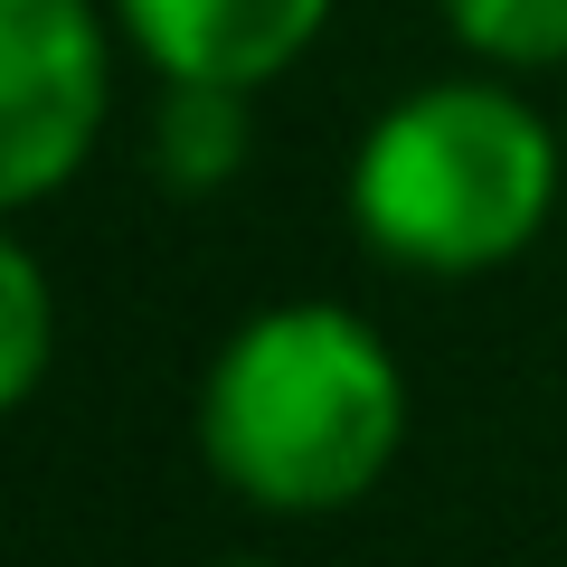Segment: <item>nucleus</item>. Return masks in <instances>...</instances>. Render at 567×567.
I'll return each instance as SVG.
<instances>
[{
  "label": "nucleus",
  "mask_w": 567,
  "mask_h": 567,
  "mask_svg": "<svg viewBox=\"0 0 567 567\" xmlns=\"http://www.w3.org/2000/svg\"><path fill=\"white\" fill-rule=\"evenodd\" d=\"M567 123L492 76L398 95L350 152V227L406 275H492L558 208Z\"/></svg>",
  "instance_id": "nucleus-2"
},
{
  "label": "nucleus",
  "mask_w": 567,
  "mask_h": 567,
  "mask_svg": "<svg viewBox=\"0 0 567 567\" xmlns=\"http://www.w3.org/2000/svg\"><path fill=\"white\" fill-rule=\"evenodd\" d=\"M227 567H256V558H227Z\"/></svg>",
  "instance_id": "nucleus-8"
},
{
  "label": "nucleus",
  "mask_w": 567,
  "mask_h": 567,
  "mask_svg": "<svg viewBox=\"0 0 567 567\" xmlns=\"http://www.w3.org/2000/svg\"><path fill=\"white\" fill-rule=\"evenodd\" d=\"M445 29L473 48L483 66H567V0H435Z\"/></svg>",
  "instance_id": "nucleus-6"
},
{
  "label": "nucleus",
  "mask_w": 567,
  "mask_h": 567,
  "mask_svg": "<svg viewBox=\"0 0 567 567\" xmlns=\"http://www.w3.org/2000/svg\"><path fill=\"white\" fill-rule=\"evenodd\" d=\"M246 85H162V114H152V171H162L181 199L237 181L246 171Z\"/></svg>",
  "instance_id": "nucleus-5"
},
{
  "label": "nucleus",
  "mask_w": 567,
  "mask_h": 567,
  "mask_svg": "<svg viewBox=\"0 0 567 567\" xmlns=\"http://www.w3.org/2000/svg\"><path fill=\"white\" fill-rule=\"evenodd\" d=\"M162 85H275L331 29V0H104Z\"/></svg>",
  "instance_id": "nucleus-4"
},
{
  "label": "nucleus",
  "mask_w": 567,
  "mask_h": 567,
  "mask_svg": "<svg viewBox=\"0 0 567 567\" xmlns=\"http://www.w3.org/2000/svg\"><path fill=\"white\" fill-rule=\"evenodd\" d=\"M48 379V265L29 237L0 246V398L29 406Z\"/></svg>",
  "instance_id": "nucleus-7"
},
{
  "label": "nucleus",
  "mask_w": 567,
  "mask_h": 567,
  "mask_svg": "<svg viewBox=\"0 0 567 567\" xmlns=\"http://www.w3.org/2000/svg\"><path fill=\"white\" fill-rule=\"evenodd\" d=\"M406 379L350 303H275L208 360L199 454L256 511H341L398 464Z\"/></svg>",
  "instance_id": "nucleus-1"
},
{
  "label": "nucleus",
  "mask_w": 567,
  "mask_h": 567,
  "mask_svg": "<svg viewBox=\"0 0 567 567\" xmlns=\"http://www.w3.org/2000/svg\"><path fill=\"white\" fill-rule=\"evenodd\" d=\"M114 39L95 0H0V208H39L85 171L114 114Z\"/></svg>",
  "instance_id": "nucleus-3"
}]
</instances>
